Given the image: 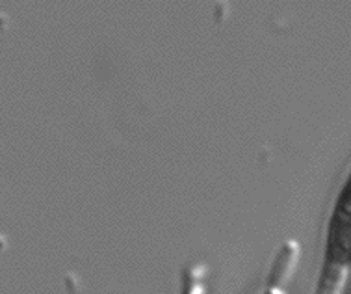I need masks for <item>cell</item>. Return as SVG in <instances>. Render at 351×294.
<instances>
[{
  "mask_svg": "<svg viewBox=\"0 0 351 294\" xmlns=\"http://www.w3.org/2000/svg\"><path fill=\"white\" fill-rule=\"evenodd\" d=\"M351 267V173L340 188L327 225L324 274L316 294H339Z\"/></svg>",
  "mask_w": 351,
  "mask_h": 294,
  "instance_id": "1",
  "label": "cell"
},
{
  "mask_svg": "<svg viewBox=\"0 0 351 294\" xmlns=\"http://www.w3.org/2000/svg\"><path fill=\"white\" fill-rule=\"evenodd\" d=\"M180 294H204V267L197 264L186 270Z\"/></svg>",
  "mask_w": 351,
  "mask_h": 294,
  "instance_id": "2",
  "label": "cell"
},
{
  "mask_svg": "<svg viewBox=\"0 0 351 294\" xmlns=\"http://www.w3.org/2000/svg\"><path fill=\"white\" fill-rule=\"evenodd\" d=\"M256 294H285V291H282L279 283H274L268 280V285L264 289H261Z\"/></svg>",
  "mask_w": 351,
  "mask_h": 294,
  "instance_id": "3",
  "label": "cell"
}]
</instances>
